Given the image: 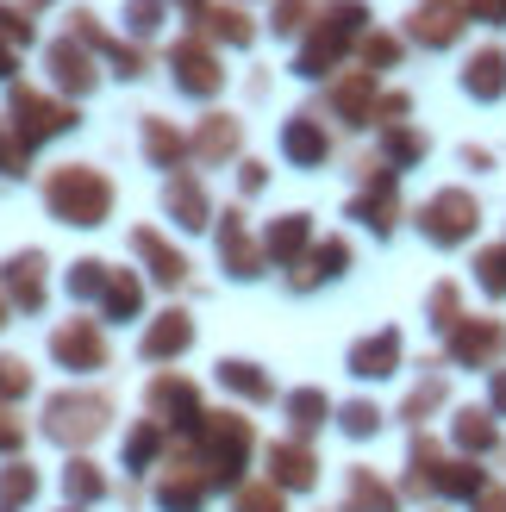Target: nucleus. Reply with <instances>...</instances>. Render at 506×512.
Returning <instances> with one entry per match:
<instances>
[{"label":"nucleus","mask_w":506,"mask_h":512,"mask_svg":"<svg viewBox=\"0 0 506 512\" xmlns=\"http://www.w3.org/2000/svg\"><path fill=\"white\" fill-rule=\"evenodd\" d=\"M125 25H132V38H157L163 32V0H125Z\"/></svg>","instance_id":"nucleus-46"},{"label":"nucleus","mask_w":506,"mask_h":512,"mask_svg":"<svg viewBox=\"0 0 506 512\" xmlns=\"http://www.w3.org/2000/svg\"><path fill=\"white\" fill-rule=\"evenodd\" d=\"M450 438H457V450H469V456H482V450H494V413H457V425H450Z\"/></svg>","instance_id":"nucleus-40"},{"label":"nucleus","mask_w":506,"mask_h":512,"mask_svg":"<svg viewBox=\"0 0 506 512\" xmlns=\"http://www.w3.org/2000/svg\"><path fill=\"white\" fill-rule=\"evenodd\" d=\"M138 132H144V157H150V169H163V175H182V163L194 157V144L175 132V119H163V113H144L138 119Z\"/></svg>","instance_id":"nucleus-17"},{"label":"nucleus","mask_w":506,"mask_h":512,"mask_svg":"<svg viewBox=\"0 0 506 512\" xmlns=\"http://www.w3.org/2000/svg\"><path fill=\"white\" fill-rule=\"evenodd\" d=\"M488 413L506 419V369H494V381H488Z\"/></svg>","instance_id":"nucleus-57"},{"label":"nucleus","mask_w":506,"mask_h":512,"mask_svg":"<svg viewBox=\"0 0 506 512\" xmlns=\"http://www.w3.org/2000/svg\"><path fill=\"white\" fill-rule=\"evenodd\" d=\"M44 250H19L7 269H0V288H7V300L19 306V313H44Z\"/></svg>","instance_id":"nucleus-19"},{"label":"nucleus","mask_w":506,"mask_h":512,"mask_svg":"<svg viewBox=\"0 0 506 512\" xmlns=\"http://www.w3.org/2000/svg\"><path fill=\"white\" fill-rule=\"evenodd\" d=\"M25 163H32V157H25V144L0 125V175H25Z\"/></svg>","instance_id":"nucleus-52"},{"label":"nucleus","mask_w":506,"mask_h":512,"mask_svg":"<svg viewBox=\"0 0 506 512\" xmlns=\"http://www.w3.org/2000/svg\"><path fill=\"white\" fill-rule=\"evenodd\" d=\"M63 494L75 506H94L100 494H107V481H100V469L88 463V456H69V463H63Z\"/></svg>","instance_id":"nucleus-38"},{"label":"nucleus","mask_w":506,"mask_h":512,"mask_svg":"<svg viewBox=\"0 0 506 512\" xmlns=\"http://www.w3.org/2000/svg\"><path fill=\"white\" fill-rule=\"evenodd\" d=\"M350 44H357V38H344V32H332V25H313V38L307 44H300V57H294V75H300V82H325V75H332L338 63H344V50Z\"/></svg>","instance_id":"nucleus-22"},{"label":"nucleus","mask_w":506,"mask_h":512,"mask_svg":"<svg viewBox=\"0 0 506 512\" xmlns=\"http://www.w3.org/2000/svg\"><path fill=\"white\" fill-rule=\"evenodd\" d=\"M475 281H482V294H506V250L494 244V250H482V256H475Z\"/></svg>","instance_id":"nucleus-47"},{"label":"nucleus","mask_w":506,"mask_h":512,"mask_svg":"<svg viewBox=\"0 0 506 512\" xmlns=\"http://www.w3.org/2000/svg\"><path fill=\"white\" fill-rule=\"evenodd\" d=\"M332 32H344V38H357L363 44V19H369V7L363 0H325V13H319Z\"/></svg>","instance_id":"nucleus-42"},{"label":"nucleus","mask_w":506,"mask_h":512,"mask_svg":"<svg viewBox=\"0 0 506 512\" xmlns=\"http://www.w3.org/2000/svg\"><path fill=\"white\" fill-rule=\"evenodd\" d=\"M500 350H506V325L494 319H463L450 331V363H463V369H488Z\"/></svg>","instance_id":"nucleus-15"},{"label":"nucleus","mask_w":506,"mask_h":512,"mask_svg":"<svg viewBox=\"0 0 506 512\" xmlns=\"http://www.w3.org/2000/svg\"><path fill=\"white\" fill-rule=\"evenodd\" d=\"M219 263H225V275H232V281H257L263 263H269L263 244L244 232V213H238V207H225V225H219Z\"/></svg>","instance_id":"nucleus-12"},{"label":"nucleus","mask_w":506,"mask_h":512,"mask_svg":"<svg viewBox=\"0 0 506 512\" xmlns=\"http://www.w3.org/2000/svg\"><path fill=\"white\" fill-rule=\"evenodd\" d=\"M344 269H350V244H344V238H319V244L307 250V263L288 275V288L307 294V288H319V281H338Z\"/></svg>","instance_id":"nucleus-26"},{"label":"nucleus","mask_w":506,"mask_h":512,"mask_svg":"<svg viewBox=\"0 0 506 512\" xmlns=\"http://www.w3.org/2000/svg\"><path fill=\"white\" fill-rule=\"evenodd\" d=\"M44 69H50V82H57L63 94H94V82H100V69H94V57H88V44L82 38H57L44 50Z\"/></svg>","instance_id":"nucleus-10"},{"label":"nucleus","mask_w":506,"mask_h":512,"mask_svg":"<svg viewBox=\"0 0 506 512\" xmlns=\"http://www.w3.org/2000/svg\"><path fill=\"white\" fill-rule=\"evenodd\" d=\"M194 344V319L182 313V306H169V313H157L144 325V338H138V356L144 363H175V356H182Z\"/></svg>","instance_id":"nucleus-14"},{"label":"nucleus","mask_w":506,"mask_h":512,"mask_svg":"<svg viewBox=\"0 0 506 512\" xmlns=\"http://www.w3.org/2000/svg\"><path fill=\"white\" fill-rule=\"evenodd\" d=\"M344 512H400V494L382 488L369 469H350V500H344Z\"/></svg>","instance_id":"nucleus-34"},{"label":"nucleus","mask_w":506,"mask_h":512,"mask_svg":"<svg viewBox=\"0 0 506 512\" xmlns=\"http://www.w3.org/2000/svg\"><path fill=\"white\" fill-rule=\"evenodd\" d=\"M338 431L363 444V438H375V431H382V413H375L369 400H350V406H338Z\"/></svg>","instance_id":"nucleus-43"},{"label":"nucleus","mask_w":506,"mask_h":512,"mask_svg":"<svg viewBox=\"0 0 506 512\" xmlns=\"http://www.w3.org/2000/svg\"><path fill=\"white\" fill-rule=\"evenodd\" d=\"M263 463H269V481H275V488H282V494H307L313 488V481H319V456L307 450V444H269L263 450Z\"/></svg>","instance_id":"nucleus-16"},{"label":"nucleus","mask_w":506,"mask_h":512,"mask_svg":"<svg viewBox=\"0 0 506 512\" xmlns=\"http://www.w3.org/2000/svg\"><path fill=\"white\" fill-rule=\"evenodd\" d=\"M207 488H213V481L200 469H175V475L157 481V512H200V506H207Z\"/></svg>","instance_id":"nucleus-28"},{"label":"nucleus","mask_w":506,"mask_h":512,"mask_svg":"<svg viewBox=\"0 0 506 512\" xmlns=\"http://www.w3.org/2000/svg\"><path fill=\"white\" fill-rule=\"evenodd\" d=\"M238 512H282V488L263 481V488H238Z\"/></svg>","instance_id":"nucleus-50"},{"label":"nucleus","mask_w":506,"mask_h":512,"mask_svg":"<svg viewBox=\"0 0 506 512\" xmlns=\"http://www.w3.org/2000/svg\"><path fill=\"white\" fill-rule=\"evenodd\" d=\"M332 113H338L344 125H375V113H382V94H375V75H369V69L338 75V88H332Z\"/></svg>","instance_id":"nucleus-23"},{"label":"nucleus","mask_w":506,"mask_h":512,"mask_svg":"<svg viewBox=\"0 0 506 512\" xmlns=\"http://www.w3.org/2000/svg\"><path fill=\"white\" fill-rule=\"evenodd\" d=\"M307 250H313V219L307 213H282L263 232V256H269L275 269H300V263H307Z\"/></svg>","instance_id":"nucleus-18"},{"label":"nucleus","mask_w":506,"mask_h":512,"mask_svg":"<svg viewBox=\"0 0 506 512\" xmlns=\"http://www.w3.org/2000/svg\"><path fill=\"white\" fill-rule=\"evenodd\" d=\"M432 488H438V494H450V500H475V494L488 488V475L475 469V463H444Z\"/></svg>","instance_id":"nucleus-41"},{"label":"nucleus","mask_w":506,"mask_h":512,"mask_svg":"<svg viewBox=\"0 0 506 512\" xmlns=\"http://www.w3.org/2000/svg\"><path fill=\"white\" fill-rule=\"evenodd\" d=\"M357 50H363L369 75H375V69H394V63H400V38H394V32H363V44H357Z\"/></svg>","instance_id":"nucleus-45"},{"label":"nucleus","mask_w":506,"mask_h":512,"mask_svg":"<svg viewBox=\"0 0 506 512\" xmlns=\"http://www.w3.org/2000/svg\"><path fill=\"white\" fill-rule=\"evenodd\" d=\"M69 38H82L88 50H100V57L113 63L119 82H138V75H144V50H138V44H125V38H107V32H100V19L82 13V7H75V19H69Z\"/></svg>","instance_id":"nucleus-11"},{"label":"nucleus","mask_w":506,"mask_h":512,"mask_svg":"<svg viewBox=\"0 0 506 512\" xmlns=\"http://www.w3.org/2000/svg\"><path fill=\"white\" fill-rule=\"evenodd\" d=\"M38 500V469L32 463H7L0 469V512H19Z\"/></svg>","instance_id":"nucleus-39"},{"label":"nucleus","mask_w":506,"mask_h":512,"mask_svg":"<svg viewBox=\"0 0 506 512\" xmlns=\"http://www.w3.org/2000/svg\"><path fill=\"white\" fill-rule=\"evenodd\" d=\"M169 82H175V94H188V100H213L225 88L219 50L200 44V38H175L169 44Z\"/></svg>","instance_id":"nucleus-5"},{"label":"nucleus","mask_w":506,"mask_h":512,"mask_svg":"<svg viewBox=\"0 0 506 512\" xmlns=\"http://www.w3.org/2000/svg\"><path fill=\"white\" fill-rule=\"evenodd\" d=\"M219 388L238 394V400H275V381L250 363V356H225V363H219Z\"/></svg>","instance_id":"nucleus-30"},{"label":"nucleus","mask_w":506,"mask_h":512,"mask_svg":"<svg viewBox=\"0 0 506 512\" xmlns=\"http://www.w3.org/2000/svg\"><path fill=\"white\" fill-rule=\"evenodd\" d=\"M150 413H157L163 431H182V438H200V425H207L194 381H182V375H157V381H150Z\"/></svg>","instance_id":"nucleus-7"},{"label":"nucleus","mask_w":506,"mask_h":512,"mask_svg":"<svg viewBox=\"0 0 506 512\" xmlns=\"http://www.w3.org/2000/svg\"><path fill=\"white\" fill-rule=\"evenodd\" d=\"M469 13L488 19V25H506V0H469Z\"/></svg>","instance_id":"nucleus-56"},{"label":"nucleus","mask_w":506,"mask_h":512,"mask_svg":"<svg viewBox=\"0 0 506 512\" xmlns=\"http://www.w3.org/2000/svg\"><path fill=\"white\" fill-rule=\"evenodd\" d=\"M7 119H13V138L25 144V157H32L38 144H50V138H63V132H75L82 125V113H75V100H50V94H38V88H7Z\"/></svg>","instance_id":"nucleus-2"},{"label":"nucleus","mask_w":506,"mask_h":512,"mask_svg":"<svg viewBox=\"0 0 506 512\" xmlns=\"http://www.w3.org/2000/svg\"><path fill=\"white\" fill-rule=\"evenodd\" d=\"M100 313L107 319H138L144 313V281L132 275V269H113V281H107V294H100Z\"/></svg>","instance_id":"nucleus-31"},{"label":"nucleus","mask_w":506,"mask_h":512,"mask_svg":"<svg viewBox=\"0 0 506 512\" xmlns=\"http://www.w3.org/2000/svg\"><path fill=\"white\" fill-rule=\"evenodd\" d=\"M32 38H38V25H32V19H25L19 7H0V44L19 50V44H32Z\"/></svg>","instance_id":"nucleus-48"},{"label":"nucleus","mask_w":506,"mask_h":512,"mask_svg":"<svg viewBox=\"0 0 506 512\" xmlns=\"http://www.w3.org/2000/svg\"><path fill=\"white\" fill-rule=\"evenodd\" d=\"M282 157H288L294 169H319L325 157H332V138H325V125H319L313 113H294V119L282 125Z\"/></svg>","instance_id":"nucleus-25"},{"label":"nucleus","mask_w":506,"mask_h":512,"mask_svg":"<svg viewBox=\"0 0 506 512\" xmlns=\"http://www.w3.org/2000/svg\"><path fill=\"white\" fill-rule=\"evenodd\" d=\"M463 7H450V0H425V7L407 19V38L413 44H425V50H450V44H457L463 38Z\"/></svg>","instance_id":"nucleus-20"},{"label":"nucleus","mask_w":506,"mask_h":512,"mask_svg":"<svg viewBox=\"0 0 506 512\" xmlns=\"http://www.w3.org/2000/svg\"><path fill=\"white\" fill-rule=\"evenodd\" d=\"M44 207H50L57 225H82V232H94V225L113 219V182L94 163H63V169L44 175Z\"/></svg>","instance_id":"nucleus-1"},{"label":"nucleus","mask_w":506,"mask_h":512,"mask_svg":"<svg viewBox=\"0 0 506 512\" xmlns=\"http://www.w3.org/2000/svg\"><path fill=\"white\" fill-rule=\"evenodd\" d=\"M50 356L69 375H94V369H107V338H100L94 319H69V325L50 331Z\"/></svg>","instance_id":"nucleus-8"},{"label":"nucleus","mask_w":506,"mask_h":512,"mask_svg":"<svg viewBox=\"0 0 506 512\" xmlns=\"http://www.w3.org/2000/svg\"><path fill=\"white\" fill-rule=\"evenodd\" d=\"M463 94H475V100H500L506 94V50H475V57L463 63Z\"/></svg>","instance_id":"nucleus-29"},{"label":"nucleus","mask_w":506,"mask_h":512,"mask_svg":"<svg viewBox=\"0 0 506 512\" xmlns=\"http://www.w3.org/2000/svg\"><path fill=\"white\" fill-rule=\"evenodd\" d=\"M107 281H113V269L100 263V256H82V263H69V269H63L69 300H100V294H107Z\"/></svg>","instance_id":"nucleus-36"},{"label":"nucleus","mask_w":506,"mask_h":512,"mask_svg":"<svg viewBox=\"0 0 506 512\" xmlns=\"http://www.w3.org/2000/svg\"><path fill=\"white\" fill-rule=\"evenodd\" d=\"M125 469H150V463H157V456H163V425L157 419H138L132 431H125Z\"/></svg>","instance_id":"nucleus-37"},{"label":"nucleus","mask_w":506,"mask_h":512,"mask_svg":"<svg viewBox=\"0 0 506 512\" xmlns=\"http://www.w3.org/2000/svg\"><path fill=\"white\" fill-rule=\"evenodd\" d=\"M13 450H25V425L0 413V456H13Z\"/></svg>","instance_id":"nucleus-55"},{"label":"nucleus","mask_w":506,"mask_h":512,"mask_svg":"<svg viewBox=\"0 0 506 512\" xmlns=\"http://www.w3.org/2000/svg\"><path fill=\"white\" fill-rule=\"evenodd\" d=\"M475 225H482V207H475L469 188H438V194L419 207V232H425V244H438V250L469 244Z\"/></svg>","instance_id":"nucleus-4"},{"label":"nucleus","mask_w":506,"mask_h":512,"mask_svg":"<svg viewBox=\"0 0 506 512\" xmlns=\"http://www.w3.org/2000/svg\"><path fill=\"white\" fill-rule=\"evenodd\" d=\"M263 182H269V169H263L257 157H244V163H238V188H244V194H263Z\"/></svg>","instance_id":"nucleus-54"},{"label":"nucleus","mask_w":506,"mask_h":512,"mask_svg":"<svg viewBox=\"0 0 506 512\" xmlns=\"http://www.w3.org/2000/svg\"><path fill=\"white\" fill-rule=\"evenodd\" d=\"M394 369H400V331L394 325L350 344V375H357V381H388Z\"/></svg>","instance_id":"nucleus-24"},{"label":"nucleus","mask_w":506,"mask_h":512,"mask_svg":"<svg viewBox=\"0 0 506 512\" xmlns=\"http://www.w3.org/2000/svg\"><path fill=\"white\" fill-rule=\"evenodd\" d=\"M438 400H444V381H425V388H413V400H407V419H425Z\"/></svg>","instance_id":"nucleus-53"},{"label":"nucleus","mask_w":506,"mask_h":512,"mask_svg":"<svg viewBox=\"0 0 506 512\" xmlns=\"http://www.w3.org/2000/svg\"><path fill=\"white\" fill-rule=\"evenodd\" d=\"M175 7H182L194 25H207V13H213V0H175Z\"/></svg>","instance_id":"nucleus-59"},{"label":"nucleus","mask_w":506,"mask_h":512,"mask_svg":"<svg viewBox=\"0 0 506 512\" xmlns=\"http://www.w3.org/2000/svg\"><path fill=\"white\" fill-rule=\"evenodd\" d=\"M132 256L144 263V275L157 281V288H182V281H188V256L175 250L163 232H150V225H138V232H132Z\"/></svg>","instance_id":"nucleus-13"},{"label":"nucleus","mask_w":506,"mask_h":512,"mask_svg":"<svg viewBox=\"0 0 506 512\" xmlns=\"http://www.w3.org/2000/svg\"><path fill=\"white\" fill-rule=\"evenodd\" d=\"M432 325H444V331L463 325L457 319V288H450V281H438V288H432Z\"/></svg>","instance_id":"nucleus-51"},{"label":"nucleus","mask_w":506,"mask_h":512,"mask_svg":"<svg viewBox=\"0 0 506 512\" xmlns=\"http://www.w3.org/2000/svg\"><path fill=\"white\" fill-rule=\"evenodd\" d=\"M425 150L432 144H425V132H413V125H382V169L400 175V169H413Z\"/></svg>","instance_id":"nucleus-32"},{"label":"nucleus","mask_w":506,"mask_h":512,"mask_svg":"<svg viewBox=\"0 0 506 512\" xmlns=\"http://www.w3.org/2000/svg\"><path fill=\"white\" fill-rule=\"evenodd\" d=\"M207 32H213L225 50H250V44H257V25H250L244 7H213V13H207Z\"/></svg>","instance_id":"nucleus-35"},{"label":"nucleus","mask_w":506,"mask_h":512,"mask_svg":"<svg viewBox=\"0 0 506 512\" xmlns=\"http://www.w3.org/2000/svg\"><path fill=\"white\" fill-rule=\"evenodd\" d=\"M475 512H506V488H482L475 494Z\"/></svg>","instance_id":"nucleus-58"},{"label":"nucleus","mask_w":506,"mask_h":512,"mask_svg":"<svg viewBox=\"0 0 506 512\" xmlns=\"http://www.w3.org/2000/svg\"><path fill=\"white\" fill-rule=\"evenodd\" d=\"M0 82L13 88V50H7V44H0Z\"/></svg>","instance_id":"nucleus-60"},{"label":"nucleus","mask_w":506,"mask_h":512,"mask_svg":"<svg viewBox=\"0 0 506 512\" xmlns=\"http://www.w3.org/2000/svg\"><path fill=\"white\" fill-rule=\"evenodd\" d=\"M307 19H313V0H275V7H269L275 38H294V32H307Z\"/></svg>","instance_id":"nucleus-44"},{"label":"nucleus","mask_w":506,"mask_h":512,"mask_svg":"<svg viewBox=\"0 0 506 512\" xmlns=\"http://www.w3.org/2000/svg\"><path fill=\"white\" fill-rule=\"evenodd\" d=\"M394 182H400L394 169H375V163H369V188L350 200V219L369 225L375 238H388V232H394V219H400V188H394Z\"/></svg>","instance_id":"nucleus-9"},{"label":"nucleus","mask_w":506,"mask_h":512,"mask_svg":"<svg viewBox=\"0 0 506 512\" xmlns=\"http://www.w3.org/2000/svg\"><path fill=\"white\" fill-rule=\"evenodd\" d=\"M282 413L294 419L300 438H307V431H319L332 419V400H325V388H294V394H282Z\"/></svg>","instance_id":"nucleus-33"},{"label":"nucleus","mask_w":506,"mask_h":512,"mask_svg":"<svg viewBox=\"0 0 506 512\" xmlns=\"http://www.w3.org/2000/svg\"><path fill=\"white\" fill-rule=\"evenodd\" d=\"M200 456H207V481H213V488H238V475L250 463V419L207 413V425H200Z\"/></svg>","instance_id":"nucleus-3"},{"label":"nucleus","mask_w":506,"mask_h":512,"mask_svg":"<svg viewBox=\"0 0 506 512\" xmlns=\"http://www.w3.org/2000/svg\"><path fill=\"white\" fill-rule=\"evenodd\" d=\"M19 394H32V369L19 356H0V400H19Z\"/></svg>","instance_id":"nucleus-49"},{"label":"nucleus","mask_w":506,"mask_h":512,"mask_svg":"<svg viewBox=\"0 0 506 512\" xmlns=\"http://www.w3.org/2000/svg\"><path fill=\"white\" fill-rule=\"evenodd\" d=\"M100 425H107V400L100 394H57L44 406V438L57 444H88L100 438Z\"/></svg>","instance_id":"nucleus-6"},{"label":"nucleus","mask_w":506,"mask_h":512,"mask_svg":"<svg viewBox=\"0 0 506 512\" xmlns=\"http://www.w3.org/2000/svg\"><path fill=\"white\" fill-rule=\"evenodd\" d=\"M188 144H194V157H200V163H213V169H219L225 157H238V150H244V125H238L232 113H207V119H200V132H194Z\"/></svg>","instance_id":"nucleus-27"},{"label":"nucleus","mask_w":506,"mask_h":512,"mask_svg":"<svg viewBox=\"0 0 506 512\" xmlns=\"http://www.w3.org/2000/svg\"><path fill=\"white\" fill-rule=\"evenodd\" d=\"M163 207H169V219L182 225V232H207L213 225V200H207V188H200L188 169L163 182Z\"/></svg>","instance_id":"nucleus-21"}]
</instances>
